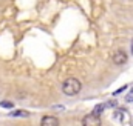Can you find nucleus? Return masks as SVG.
<instances>
[{
	"instance_id": "obj_1",
	"label": "nucleus",
	"mask_w": 133,
	"mask_h": 126,
	"mask_svg": "<svg viewBox=\"0 0 133 126\" xmlns=\"http://www.w3.org/2000/svg\"><path fill=\"white\" fill-rule=\"evenodd\" d=\"M81 89H82V83L77 80V78H74V77H71V78H66L65 82L62 83V92L65 95H76L81 92Z\"/></svg>"
},
{
	"instance_id": "obj_2",
	"label": "nucleus",
	"mask_w": 133,
	"mask_h": 126,
	"mask_svg": "<svg viewBox=\"0 0 133 126\" xmlns=\"http://www.w3.org/2000/svg\"><path fill=\"white\" fill-rule=\"evenodd\" d=\"M82 125H85V126H99L101 125L99 115H96V114H88V115H85V117L82 119Z\"/></svg>"
},
{
	"instance_id": "obj_3",
	"label": "nucleus",
	"mask_w": 133,
	"mask_h": 126,
	"mask_svg": "<svg viewBox=\"0 0 133 126\" xmlns=\"http://www.w3.org/2000/svg\"><path fill=\"white\" fill-rule=\"evenodd\" d=\"M113 119H115L116 122H119V123H127V122H129V112H127L125 109L119 108V109H116V111H115Z\"/></svg>"
},
{
	"instance_id": "obj_4",
	"label": "nucleus",
	"mask_w": 133,
	"mask_h": 126,
	"mask_svg": "<svg viewBox=\"0 0 133 126\" xmlns=\"http://www.w3.org/2000/svg\"><path fill=\"white\" fill-rule=\"evenodd\" d=\"M125 62H127V54H125L124 51H116V52L113 54V63H115V65L121 66V65H124Z\"/></svg>"
},
{
	"instance_id": "obj_5",
	"label": "nucleus",
	"mask_w": 133,
	"mask_h": 126,
	"mask_svg": "<svg viewBox=\"0 0 133 126\" xmlns=\"http://www.w3.org/2000/svg\"><path fill=\"white\" fill-rule=\"evenodd\" d=\"M40 123L43 126H57L59 125V119H56L54 115H46L40 120Z\"/></svg>"
},
{
	"instance_id": "obj_6",
	"label": "nucleus",
	"mask_w": 133,
	"mask_h": 126,
	"mask_svg": "<svg viewBox=\"0 0 133 126\" xmlns=\"http://www.w3.org/2000/svg\"><path fill=\"white\" fill-rule=\"evenodd\" d=\"M9 115L11 117H30V112L28 111H23V109H17V111H12Z\"/></svg>"
},
{
	"instance_id": "obj_7",
	"label": "nucleus",
	"mask_w": 133,
	"mask_h": 126,
	"mask_svg": "<svg viewBox=\"0 0 133 126\" xmlns=\"http://www.w3.org/2000/svg\"><path fill=\"white\" fill-rule=\"evenodd\" d=\"M105 108H107V103L104 105V103H101V105H96L95 106V109H93V114H96V115H101L104 111H105Z\"/></svg>"
},
{
	"instance_id": "obj_8",
	"label": "nucleus",
	"mask_w": 133,
	"mask_h": 126,
	"mask_svg": "<svg viewBox=\"0 0 133 126\" xmlns=\"http://www.w3.org/2000/svg\"><path fill=\"white\" fill-rule=\"evenodd\" d=\"M0 106H2V108H12L14 103L9 101V100H3V101H0Z\"/></svg>"
},
{
	"instance_id": "obj_9",
	"label": "nucleus",
	"mask_w": 133,
	"mask_h": 126,
	"mask_svg": "<svg viewBox=\"0 0 133 126\" xmlns=\"http://www.w3.org/2000/svg\"><path fill=\"white\" fill-rule=\"evenodd\" d=\"M127 101H133V88L130 89V92L127 95Z\"/></svg>"
},
{
	"instance_id": "obj_10",
	"label": "nucleus",
	"mask_w": 133,
	"mask_h": 126,
	"mask_svg": "<svg viewBox=\"0 0 133 126\" xmlns=\"http://www.w3.org/2000/svg\"><path fill=\"white\" fill-rule=\"evenodd\" d=\"M124 89H127V86H122V88H121V89H118V91H116V92H115V95H116V94H121V92H122V91H124Z\"/></svg>"
},
{
	"instance_id": "obj_11",
	"label": "nucleus",
	"mask_w": 133,
	"mask_h": 126,
	"mask_svg": "<svg viewBox=\"0 0 133 126\" xmlns=\"http://www.w3.org/2000/svg\"><path fill=\"white\" fill-rule=\"evenodd\" d=\"M132 54H133V43H132Z\"/></svg>"
}]
</instances>
